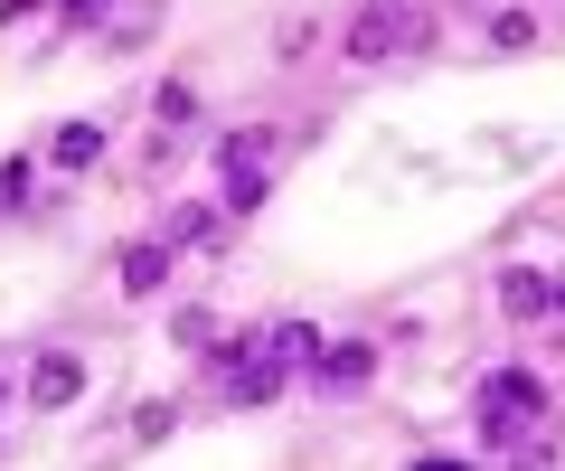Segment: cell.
<instances>
[{
  "mask_svg": "<svg viewBox=\"0 0 565 471\" xmlns=\"http://www.w3.org/2000/svg\"><path fill=\"white\" fill-rule=\"evenodd\" d=\"M66 10H76V20H95V10H104V0H66Z\"/></svg>",
  "mask_w": 565,
  "mask_h": 471,
  "instance_id": "2e32d148",
  "label": "cell"
},
{
  "mask_svg": "<svg viewBox=\"0 0 565 471\" xmlns=\"http://www.w3.org/2000/svg\"><path fill=\"white\" fill-rule=\"evenodd\" d=\"M161 274H170V246H161V236L122 255V292H132V302H141V292H161Z\"/></svg>",
  "mask_w": 565,
  "mask_h": 471,
  "instance_id": "30bf717a",
  "label": "cell"
},
{
  "mask_svg": "<svg viewBox=\"0 0 565 471\" xmlns=\"http://www.w3.org/2000/svg\"><path fill=\"white\" fill-rule=\"evenodd\" d=\"M367 377H377V349L367 340H330L321 358H311V396H359Z\"/></svg>",
  "mask_w": 565,
  "mask_h": 471,
  "instance_id": "5b68a950",
  "label": "cell"
},
{
  "mask_svg": "<svg viewBox=\"0 0 565 471\" xmlns=\"http://www.w3.org/2000/svg\"><path fill=\"white\" fill-rule=\"evenodd\" d=\"M47 161H57V170H95V161H104V124H57Z\"/></svg>",
  "mask_w": 565,
  "mask_h": 471,
  "instance_id": "ba28073f",
  "label": "cell"
},
{
  "mask_svg": "<svg viewBox=\"0 0 565 471\" xmlns=\"http://www.w3.org/2000/svg\"><path fill=\"white\" fill-rule=\"evenodd\" d=\"M546 292H556L546 274H509V283H500V302H509V321H537V311H546Z\"/></svg>",
  "mask_w": 565,
  "mask_h": 471,
  "instance_id": "8fae6325",
  "label": "cell"
},
{
  "mask_svg": "<svg viewBox=\"0 0 565 471\" xmlns=\"http://www.w3.org/2000/svg\"><path fill=\"white\" fill-rule=\"evenodd\" d=\"M29 199V161H0V207H20Z\"/></svg>",
  "mask_w": 565,
  "mask_h": 471,
  "instance_id": "5bb4252c",
  "label": "cell"
},
{
  "mask_svg": "<svg viewBox=\"0 0 565 471\" xmlns=\"http://www.w3.org/2000/svg\"><path fill=\"white\" fill-rule=\"evenodd\" d=\"M0 406H10V387H0Z\"/></svg>",
  "mask_w": 565,
  "mask_h": 471,
  "instance_id": "e0dca14e",
  "label": "cell"
},
{
  "mask_svg": "<svg viewBox=\"0 0 565 471\" xmlns=\"http://www.w3.org/2000/svg\"><path fill=\"white\" fill-rule=\"evenodd\" d=\"M207 236H217V207H170V226H161V246H170V255H189V246L207 255Z\"/></svg>",
  "mask_w": 565,
  "mask_h": 471,
  "instance_id": "9c48e42d",
  "label": "cell"
},
{
  "mask_svg": "<svg viewBox=\"0 0 565 471\" xmlns=\"http://www.w3.org/2000/svg\"><path fill=\"white\" fill-rule=\"evenodd\" d=\"M424 39V20H415V10H405V0H367V10H359V20H349V66H386V57H396V47H415Z\"/></svg>",
  "mask_w": 565,
  "mask_h": 471,
  "instance_id": "7a4b0ae2",
  "label": "cell"
},
{
  "mask_svg": "<svg viewBox=\"0 0 565 471\" xmlns=\"http://www.w3.org/2000/svg\"><path fill=\"white\" fill-rule=\"evenodd\" d=\"M151 114H161V124H199V95H189V85H161V95H151Z\"/></svg>",
  "mask_w": 565,
  "mask_h": 471,
  "instance_id": "4fadbf2b",
  "label": "cell"
},
{
  "mask_svg": "<svg viewBox=\"0 0 565 471\" xmlns=\"http://www.w3.org/2000/svg\"><path fill=\"white\" fill-rule=\"evenodd\" d=\"M76 396H85V368L66 349H47L39 368H29V406H76Z\"/></svg>",
  "mask_w": 565,
  "mask_h": 471,
  "instance_id": "8992f818",
  "label": "cell"
},
{
  "mask_svg": "<svg viewBox=\"0 0 565 471\" xmlns=\"http://www.w3.org/2000/svg\"><path fill=\"white\" fill-rule=\"evenodd\" d=\"M527 433H546V387L527 368H490L481 377V443H509L519 452Z\"/></svg>",
  "mask_w": 565,
  "mask_h": 471,
  "instance_id": "6da1fadb",
  "label": "cell"
},
{
  "mask_svg": "<svg viewBox=\"0 0 565 471\" xmlns=\"http://www.w3.org/2000/svg\"><path fill=\"white\" fill-rule=\"evenodd\" d=\"M415 471H471V462H452V452H424V462Z\"/></svg>",
  "mask_w": 565,
  "mask_h": 471,
  "instance_id": "9a60e30c",
  "label": "cell"
},
{
  "mask_svg": "<svg viewBox=\"0 0 565 471\" xmlns=\"http://www.w3.org/2000/svg\"><path fill=\"white\" fill-rule=\"evenodd\" d=\"M255 340H264V358H282V368H311V358L330 349L311 321H274V330H255Z\"/></svg>",
  "mask_w": 565,
  "mask_h": 471,
  "instance_id": "52a82bcc",
  "label": "cell"
},
{
  "mask_svg": "<svg viewBox=\"0 0 565 471\" xmlns=\"http://www.w3.org/2000/svg\"><path fill=\"white\" fill-rule=\"evenodd\" d=\"M217 396H226V406H274V396H282V358H264V340L255 349H226V358H217Z\"/></svg>",
  "mask_w": 565,
  "mask_h": 471,
  "instance_id": "277c9868",
  "label": "cell"
},
{
  "mask_svg": "<svg viewBox=\"0 0 565 471\" xmlns=\"http://www.w3.org/2000/svg\"><path fill=\"white\" fill-rule=\"evenodd\" d=\"M490 47H509V57L537 47V10H490Z\"/></svg>",
  "mask_w": 565,
  "mask_h": 471,
  "instance_id": "7c38bea8",
  "label": "cell"
},
{
  "mask_svg": "<svg viewBox=\"0 0 565 471\" xmlns=\"http://www.w3.org/2000/svg\"><path fill=\"white\" fill-rule=\"evenodd\" d=\"M264 161H274V132L245 124L217 142V170H226V207H264Z\"/></svg>",
  "mask_w": 565,
  "mask_h": 471,
  "instance_id": "3957f363",
  "label": "cell"
}]
</instances>
